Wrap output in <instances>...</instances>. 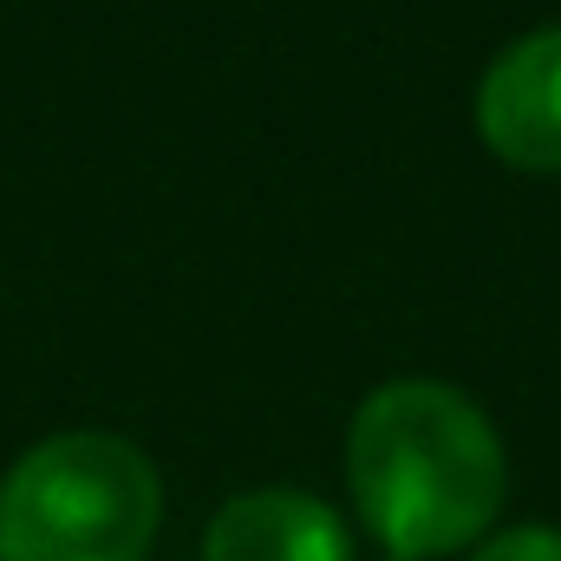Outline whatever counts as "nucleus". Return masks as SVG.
Instances as JSON below:
<instances>
[{
	"label": "nucleus",
	"mask_w": 561,
	"mask_h": 561,
	"mask_svg": "<svg viewBox=\"0 0 561 561\" xmlns=\"http://www.w3.org/2000/svg\"><path fill=\"white\" fill-rule=\"evenodd\" d=\"M346 490L392 561H437L483 542L510 496L496 424L444 379H386L346 431Z\"/></svg>",
	"instance_id": "f257e3e1"
},
{
	"label": "nucleus",
	"mask_w": 561,
	"mask_h": 561,
	"mask_svg": "<svg viewBox=\"0 0 561 561\" xmlns=\"http://www.w3.org/2000/svg\"><path fill=\"white\" fill-rule=\"evenodd\" d=\"M163 477L118 431H53L0 477V561H144Z\"/></svg>",
	"instance_id": "f03ea898"
},
{
	"label": "nucleus",
	"mask_w": 561,
	"mask_h": 561,
	"mask_svg": "<svg viewBox=\"0 0 561 561\" xmlns=\"http://www.w3.org/2000/svg\"><path fill=\"white\" fill-rule=\"evenodd\" d=\"M477 131L510 170L561 176V26H536L490 59L477 85Z\"/></svg>",
	"instance_id": "7ed1b4c3"
},
{
	"label": "nucleus",
	"mask_w": 561,
	"mask_h": 561,
	"mask_svg": "<svg viewBox=\"0 0 561 561\" xmlns=\"http://www.w3.org/2000/svg\"><path fill=\"white\" fill-rule=\"evenodd\" d=\"M203 561H353L346 523L307 490H242L209 516Z\"/></svg>",
	"instance_id": "20e7f679"
},
{
	"label": "nucleus",
	"mask_w": 561,
	"mask_h": 561,
	"mask_svg": "<svg viewBox=\"0 0 561 561\" xmlns=\"http://www.w3.org/2000/svg\"><path fill=\"white\" fill-rule=\"evenodd\" d=\"M470 561H561V529L549 523H516V529H496L483 536Z\"/></svg>",
	"instance_id": "39448f33"
},
{
	"label": "nucleus",
	"mask_w": 561,
	"mask_h": 561,
	"mask_svg": "<svg viewBox=\"0 0 561 561\" xmlns=\"http://www.w3.org/2000/svg\"><path fill=\"white\" fill-rule=\"evenodd\" d=\"M386 561H392V556H386Z\"/></svg>",
	"instance_id": "423d86ee"
}]
</instances>
